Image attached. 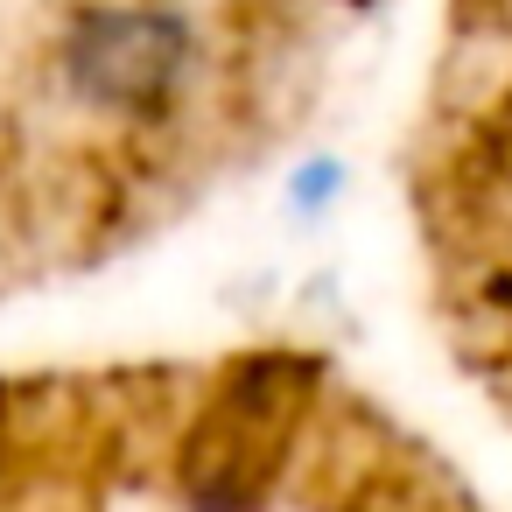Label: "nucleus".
Instances as JSON below:
<instances>
[{
  "label": "nucleus",
  "mask_w": 512,
  "mask_h": 512,
  "mask_svg": "<svg viewBox=\"0 0 512 512\" xmlns=\"http://www.w3.org/2000/svg\"><path fill=\"white\" fill-rule=\"evenodd\" d=\"M211 50L183 0H85L50 36L57 99L113 134H162L204 92Z\"/></svg>",
  "instance_id": "f257e3e1"
},
{
  "label": "nucleus",
  "mask_w": 512,
  "mask_h": 512,
  "mask_svg": "<svg viewBox=\"0 0 512 512\" xmlns=\"http://www.w3.org/2000/svg\"><path fill=\"white\" fill-rule=\"evenodd\" d=\"M281 197H288V211H295L302 225H316V218L337 211V197H344V162H337V155H309V162H295V176L281 183Z\"/></svg>",
  "instance_id": "f03ea898"
}]
</instances>
